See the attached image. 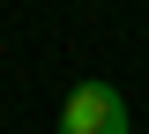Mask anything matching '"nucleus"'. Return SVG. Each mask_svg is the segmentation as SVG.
Instances as JSON below:
<instances>
[{
    "label": "nucleus",
    "instance_id": "f257e3e1",
    "mask_svg": "<svg viewBox=\"0 0 149 134\" xmlns=\"http://www.w3.org/2000/svg\"><path fill=\"white\" fill-rule=\"evenodd\" d=\"M60 134H134L127 97L112 90V82H74L67 104H60Z\"/></svg>",
    "mask_w": 149,
    "mask_h": 134
}]
</instances>
